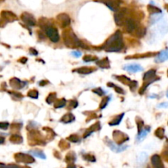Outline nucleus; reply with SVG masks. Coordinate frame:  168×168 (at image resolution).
I'll return each mask as SVG.
<instances>
[{"label":"nucleus","mask_w":168,"mask_h":168,"mask_svg":"<svg viewBox=\"0 0 168 168\" xmlns=\"http://www.w3.org/2000/svg\"><path fill=\"white\" fill-rule=\"evenodd\" d=\"M123 48V38L120 30H117L108 39L103 46V49L107 52H117Z\"/></svg>","instance_id":"1"},{"label":"nucleus","mask_w":168,"mask_h":168,"mask_svg":"<svg viewBox=\"0 0 168 168\" xmlns=\"http://www.w3.org/2000/svg\"><path fill=\"white\" fill-rule=\"evenodd\" d=\"M63 41L68 46H82L80 41L77 39V36L72 32V30H67L65 32H63Z\"/></svg>","instance_id":"2"},{"label":"nucleus","mask_w":168,"mask_h":168,"mask_svg":"<svg viewBox=\"0 0 168 168\" xmlns=\"http://www.w3.org/2000/svg\"><path fill=\"white\" fill-rule=\"evenodd\" d=\"M156 71L153 70V69H152V70H149L148 72H147L145 73V74L143 76V81L145 82V86H144V88L143 87V88L140 90V93H142L143 91H144V90L146 89V88L148 85H150V83H153L155 80H156Z\"/></svg>","instance_id":"3"},{"label":"nucleus","mask_w":168,"mask_h":168,"mask_svg":"<svg viewBox=\"0 0 168 168\" xmlns=\"http://www.w3.org/2000/svg\"><path fill=\"white\" fill-rule=\"evenodd\" d=\"M45 31L46 36L50 38L51 41L56 43V42H58L59 41L58 30L54 27H45Z\"/></svg>","instance_id":"4"},{"label":"nucleus","mask_w":168,"mask_h":168,"mask_svg":"<svg viewBox=\"0 0 168 168\" xmlns=\"http://www.w3.org/2000/svg\"><path fill=\"white\" fill-rule=\"evenodd\" d=\"M14 157L17 161V163H26V164H30L35 162V160L31 156L25 153H17V154L14 155Z\"/></svg>","instance_id":"5"},{"label":"nucleus","mask_w":168,"mask_h":168,"mask_svg":"<svg viewBox=\"0 0 168 168\" xmlns=\"http://www.w3.org/2000/svg\"><path fill=\"white\" fill-rule=\"evenodd\" d=\"M124 30L126 32H133V31H135V30L138 28L137 27V24H136V22L134 20L131 19V18H128L126 19L125 22H124Z\"/></svg>","instance_id":"6"},{"label":"nucleus","mask_w":168,"mask_h":168,"mask_svg":"<svg viewBox=\"0 0 168 168\" xmlns=\"http://www.w3.org/2000/svg\"><path fill=\"white\" fill-rule=\"evenodd\" d=\"M22 20L23 21V22L27 24V26H30V27H33V26L36 25V20L33 17V16H31L30 14L27 13H25L22 15L21 17Z\"/></svg>","instance_id":"7"},{"label":"nucleus","mask_w":168,"mask_h":168,"mask_svg":"<svg viewBox=\"0 0 168 168\" xmlns=\"http://www.w3.org/2000/svg\"><path fill=\"white\" fill-rule=\"evenodd\" d=\"M113 137L118 144H122V143L129 139L127 135L124 134V133L120 132V131H115L113 133Z\"/></svg>","instance_id":"8"},{"label":"nucleus","mask_w":168,"mask_h":168,"mask_svg":"<svg viewBox=\"0 0 168 168\" xmlns=\"http://www.w3.org/2000/svg\"><path fill=\"white\" fill-rule=\"evenodd\" d=\"M1 17L5 20L7 22H13L15 20H17V17L16 15L13 14L11 12L9 11H3L1 13Z\"/></svg>","instance_id":"9"},{"label":"nucleus","mask_w":168,"mask_h":168,"mask_svg":"<svg viewBox=\"0 0 168 168\" xmlns=\"http://www.w3.org/2000/svg\"><path fill=\"white\" fill-rule=\"evenodd\" d=\"M124 69L130 73H137V72L143 71V67H141L139 64L137 63H132V64H128L124 67Z\"/></svg>","instance_id":"10"},{"label":"nucleus","mask_w":168,"mask_h":168,"mask_svg":"<svg viewBox=\"0 0 168 168\" xmlns=\"http://www.w3.org/2000/svg\"><path fill=\"white\" fill-rule=\"evenodd\" d=\"M10 86H11L13 88L19 90V89L24 88L26 86V84L25 83L22 82L21 80L17 79L16 77H14V78H12V79L10 80Z\"/></svg>","instance_id":"11"},{"label":"nucleus","mask_w":168,"mask_h":168,"mask_svg":"<svg viewBox=\"0 0 168 168\" xmlns=\"http://www.w3.org/2000/svg\"><path fill=\"white\" fill-rule=\"evenodd\" d=\"M168 59V48H166V50L161 51V52L158 54L156 59H155V61L157 63H163V62H165Z\"/></svg>","instance_id":"12"},{"label":"nucleus","mask_w":168,"mask_h":168,"mask_svg":"<svg viewBox=\"0 0 168 168\" xmlns=\"http://www.w3.org/2000/svg\"><path fill=\"white\" fill-rule=\"evenodd\" d=\"M124 17H125V15H124V11L117 12V13H116V16H115V19H116V24L119 26L124 25V22H125V21H126V19H125Z\"/></svg>","instance_id":"13"},{"label":"nucleus","mask_w":168,"mask_h":168,"mask_svg":"<svg viewBox=\"0 0 168 168\" xmlns=\"http://www.w3.org/2000/svg\"><path fill=\"white\" fill-rule=\"evenodd\" d=\"M157 33L160 36H164L165 34L167 33L168 31V25L166 22H162L161 24L157 26V28L156 29Z\"/></svg>","instance_id":"14"},{"label":"nucleus","mask_w":168,"mask_h":168,"mask_svg":"<svg viewBox=\"0 0 168 168\" xmlns=\"http://www.w3.org/2000/svg\"><path fill=\"white\" fill-rule=\"evenodd\" d=\"M108 146L110 147V148L112 151L116 152H121L124 151L125 149L128 148V145H124V146H117L116 143H114L113 142H109L108 143Z\"/></svg>","instance_id":"15"},{"label":"nucleus","mask_w":168,"mask_h":168,"mask_svg":"<svg viewBox=\"0 0 168 168\" xmlns=\"http://www.w3.org/2000/svg\"><path fill=\"white\" fill-rule=\"evenodd\" d=\"M152 163L155 168H164L163 163L161 160V157L158 155H154L152 157Z\"/></svg>","instance_id":"16"},{"label":"nucleus","mask_w":168,"mask_h":168,"mask_svg":"<svg viewBox=\"0 0 168 168\" xmlns=\"http://www.w3.org/2000/svg\"><path fill=\"white\" fill-rule=\"evenodd\" d=\"M99 1L102 3H105V5L107 6L109 9H111L112 11H116V9H118V3L114 0H99Z\"/></svg>","instance_id":"17"},{"label":"nucleus","mask_w":168,"mask_h":168,"mask_svg":"<svg viewBox=\"0 0 168 168\" xmlns=\"http://www.w3.org/2000/svg\"><path fill=\"white\" fill-rule=\"evenodd\" d=\"M57 19L59 20V22L60 23V25L62 27H66V26H69V23H70V19H69V16H67L66 14H60Z\"/></svg>","instance_id":"18"},{"label":"nucleus","mask_w":168,"mask_h":168,"mask_svg":"<svg viewBox=\"0 0 168 168\" xmlns=\"http://www.w3.org/2000/svg\"><path fill=\"white\" fill-rule=\"evenodd\" d=\"M150 132V127H146V128H144L143 130H140L139 131V134H138V137H137V140L138 141V142H140V141H142L143 139H144L145 138V137H146V135L148 134V133Z\"/></svg>","instance_id":"19"},{"label":"nucleus","mask_w":168,"mask_h":168,"mask_svg":"<svg viewBox=\"0 0 168 168\" xmlns=\"http://www.w3.org/2000/svg\"><path fill=\"white\" fill-rule=\"evenodd\" d=\"M74 120V116H73L71 113L66 114L65 116H63V118L61 120V122H63L65 124H68V123H71Z\"/></svg>","instance_id":"20"},{"label":"nucleus","mask_w":168,"mask_h":168,"mask_svg":"<svg viewBox=\"0 0 168 168\" xmlns=\"http://www.w3.org/2000/svg\"><path fill=\"white\" fill-rule=\"evenodd\" d=\"M94 70V69H91V68H88V67H85V68H79V69H76L75 71L79 73H82V74H89L92 73Z\"/></svg>","instance_id":"21"},{"label":"nucleus","mask_w":168,"mask_h":168,"mask_svg":"<svg viewBox=\"0 0 168 168\" xmlns=\"http://www.w3.org/2000/svg\"><path fill=\"white\" fill-rule=\"evenodd\" d=\"M29 152L31 155H33L35 157H39V158H41V159H45L46 158L44 152L42 151H40V150H32V151H30Z\"/></svg>","instance_id":"22"},{"label":"nucleus","mask_w":168,"mask_h":168,"mask_svg":"<svg viewBox=\"0 0 168 168\" xmlns=\"http://www.w3.org/2000/svg\"><path fill=\"white\" fill-rule=\"evenodd\" d=\"M97 63L102 69H109L110 68V63H109V60L107 59L99 60L98 62H97Z\"/></svg>","instance_id":"23"},{"label":"nucleus","mask_w":168,"mask_h":168,"mask_svg":"<svg viewBox=\"0 0 168 168\" xmlns=\"http://www.w3.org/2000/svg\"><path fill=\"white\" fill-rule=\"evenodd\" d=\"M10 141H11L12 143H16V144H19V143H22V138L18 134H13L11 136Z\"/></svg>","instance_id":"24"},{"label":"nucleus","mask_w":168,"mask_h":168,"mask_svg":"<svg viewBox=\"0 0 168 168\" xmlns=\"http://www.w3.org/2000/svg\"><path fill=\"white\" fill-rule=\"evenodd\" d=\"M124 116V113H122L120 116H116V118H115L111 122H110V125H116V124H119L120 123V121L122 120V118L123 116Z\"/></svg>","instance_id":"25"},{"label":"nucleus","mask_w":168,"mask_h":168,"mask_svg":"<svg viewBox=\"0 0 168 168\" xmlns=\"http://www.w3.org/2000/svg\"><path fill=\"white\" fill-rule=\"evenodd\" d=\"M161 15L160 13H154L152 14V16L151 17V24H155L156 22H157L161 19Z\"/></svg>","instance_id":"26"},{"label":"nucleus","mask_w":168,"mask_h":168,"mask_svg":"<svg viewBox=\"0 0 168 168\" xmlns=\"http://www.w3.org/2000/svg\"><path fill=\"white\" fill-rule=\"evenodd\" d=\"M147 158H148V154L146 152H142L138 157V162L140 163H143L146 162Z\"/></svg>","instance_id":"27"},{"label":"nucleus","mask_w":168,"mask_h":168,"mask_svg":"<svg viewBox=\"0 0 168 168\" xmlns=\"http://www.w3.org/2000/svg\"><path fill=\"white\" fill-rule=\"evenodd\" d=\"M75 159H76V157H75V154L73 152H69V154L67 155L66 157V161L67 162H70V163H73V162H74Z\"/></svg>","instance_id":"28"},{"label":"nucleus","mask_w":168,"mask_h":168,"mask_svg":"<svg viewBox=\"0 0 168 168\" xmlns=\"http://www.w3.org/2000/svg\"><path fill=\"white\" fill-rule=\"evenodd\" d=\"M65 104H66V101L64 99H61V100H59L58 102H56V105H55V108H61V107H63L64 105H65Z\"/></svg>","instance_id":"29"},{"label":"nucleus","mask_w":168,"mask_h":168,"mask_svg":"<svg viewBox=\"0 0 168 168\" xmlns=\"http://www.w3.org/2000/svg\"><path fill=\"white\" fill-rule=\"evenodd\" d=\"M155 134L157 135L158 138H163V136H164V130L162 129V128H159V129L155 132Z\"/></svg>","instance_id":"30"},{"label":"nucleus","mask_w":168,"mask_h":168,"mask_svg":"<svg viewBox=\"0 0 168 168\" xmlns=\"http://www.w3.org/2000/svg\"><path fill=\"white\" fill-rule=\"evenodd\" d=\"M28 96L30 97H32V98H37L39 96L38 91H36V90H32L28 92Z\"/></svg>","instance_id":"31"},{"label":"nucleus","mask_w":168,"mask_h":168,"mask_svg":"<svg viewBox=\"0 0 168 168\" xmlns=\"http://www.w3.org/2000/svg\"><path fill=\"white\" fill-rule=\"evenodd\" d=\"M69 139L73 143H77V142H79L80 139L78 138V136L77 135H71L70 137L69 138Z\"/></svg>","instance_id":"32"},{"label":"nucleus","mask_w":168,"mask_h":168,"mask_svg":"<svg viewBox=\"0 0 168 168\" xmlns=\"http://www.w3.org/2000/svg\"><path fill=\"white\" fill-rule=\"evenodd\" d=\"M9 126V124L8 122H0V129L5 130H7Z\"/></svg>","instance_id":"33"},{"label":"nucleus","mask_w":168,"mask_h":168,"mask_svg":"<svg viewBox=\"0 0 168 168\" xmlns=\"http://www.w3.org/2000/svg\"><path fill=\"white\" fill-rule=\"evenodd\" d=\"M97 58L96 57H91V56H89V55H87L85 56L84 58H83V60L85 61V62H90V61H95L97 60Z\"/></svg>","instance_id":"34"},{"label":"nucleus","mask_w":168,"mask_h":168,"mask_svg":"<svg viewBox=\"0 0 168 168\" xmlns=\"http://www.w3.org/2000/svg\"><path fill=\"white\" fill-rule=\"evenodd\" d=\"M83 158H85L87 161H89V162H95L96 159L93 156H91V155H86V156H83Z\"/></svg>","instance_id":"35"},{"label":"nucleus","mask_w":168,"mask_h":168,"mask_svg":"<svg viewBox=\"0 0 168 168\" xmlns=\"http://www.w3.org/2000/svg\"><path fill=\"white\" fill-rule=\"evenodd\" d=\"M110 100V98H105L104 101L102 102V105H101V109H103V108H105L107 105V103L109 102V101Z\"/></svg>","instance_id":"36"},{"label":"nucleus","mask_w":168,"mask_h":168,"mask_svg":"<svg viewBox=\"0 0 168 168\" xmlns=\"http://www.w3.org/2000/svg\"><path fill=\"white\" fill-rule=\"evenodd\" d=\"M55 97H56V95H55V93H53V94H50V96L48 97V98H47V100H51L50 102V104H51V103H53V102H55Z\"/></svg>","instance_id":"37"},{"label":"nucleus","mask_w":168,"mask_h":168,"mask_svg":"<svg viewBox=\"0 0 168 168\" xmlns=\"http://www.w3.org/2000/svg\"><path fill=\"white\" fill-rule=\"evenodd\" d=\"M163 156H164V157H165L166 161H167L168 162V145L165 148L164 152H163Z\"/></svg>","instance_id":"38"},{"label":"nucleus","mask_w":168,"mask_h":168,"mask_svg":"<svg viewBox=\"0 0 168 168\" xmlns=\"http://www.w3.org/2000/svg\"><path fill=\"white\" fill-rule=\"evenodd\" d=\"M71 55L75 56L76 58H77V57H80V56L82 55V53L80 52V51H73V52L71 53Z\"/></svg>","instance_id":"39"},{"label":"nucleus","mask_w":168,"mask_h":168,"mask_svg":"<svg viewBox=\"0 0 168 168\" xmlns=\"http://www.w3.org/2000/svg\"><path fill=\"white\" fill-rule=\"evenodd\" d=\"M8 22H6L5 20L3 19V18H0V27H5L6 24H7Z\"/></svg>","instance_id":"40"},{"label":"nucleus","mask_w":168,"mask_h":168,"mask_svg":"<svg viewBox=\"0 0 168 168\" xmlns=\"http://www.w3.org/2000/svg\"><path fill=\"white\" fill-rule=\"evenodd\" d=\"M94 92H96V93H97L99 96H102L103 94H105V92H104V91H102L101 88H98V89H96V90H94Z\"/></svg>","instance_id":"41"},{"label":"nucleus","mask_w":168,"mask_h":168,"mask_svg":"<svg viewBox=\"0 0 168 168\" xmlns=\"http://www.w3.org/2000/svg\"><path fill=\"white\" fill-rule=\"evenodd\" d=\"M158 108H168V102H164V103H161L157 105Z\"/></svg>","instance_id":"42"},{"label":"nucleus","mask_w":168,"mask_h":168,"mask_svg":"<svg viewBox=\"0 0 168 168\" xmlns=\"http://www.w3.org/2000/svg\"><path fill=\"white\" fill-rule=\"evenodd\" d=\"M30 55H38V52H37L36 50H34V49H30Z\"/></svg>","instance_id":"43"},{"label":"nucleus","mask_w":168,"mask_h":168,"mask_svg":"<svg viewBox=\"0 0 168 168\" xmlns=\"http://www.w3.org/2000/svg\"><path fill=\"white\" fill-rule=\"evenodd\" d=\"M4 141H5V138L2 137V136H0V144H3L4 143Z\"/></svg>","instance_id":"44"},{"label":"nucleus","mask_w":168,"mask_h":168,"mask_svg":"<svg viewBox=\"0 0 168 168\" xmlns=\"http://www.w3.org/2000/svg\"><path fill=\"white\" fill-rule=\"evenodd\" d=\"M0 168H8V166H6L3 163H0Z\"/></svg>","instance_id":"45"},{"label":"nucleus","mask_w":168,"mask_h":168,"mask_svg":"<svg viewBox=\"0 0 168 168\" xmlns=\"http://www.w3.org/2000/svg\"><path fill=\"white\" fill-rule=\"evenodd\" d=\"M67 168H76V166H75L74 165H73V164L71 163V165H69Z\"/></svg>","instance_id":"46"},{"label":"nucleus","mask_w":168,"mask_h":168,"mask_svg":"<svg viewBox=\"0 0 168 168\" xmlns=\"http://www.w3.org/2000/svg\"><path fill=\"white\" fill-rule=\"evenodd\" d=\"M166 97H168V90H167V91H166Z\"/></svg>","instance_id":"47"},{"label":"nucleus","mask_w":168,"mask_h":168,"mask_svg":"<svg viewBox=\"0 0 168 168\" xmlns=\"http://www.w3.org/2000/svg\"><path fill=\"white\" fill-rule=\"evenodd\" d=\"M166 9H167V10H168V5L166 6Z\"/></svg>","instance_id":"48"},{"label":"nucleus","mask_w":168,"mask_h":168,"mask_svg":"<svg viewBox=\"0 0 168 168\" xmlns=\"http://www.w3.org/2000/svg\"><path fill=\"white\" fill-rule=\"evenodd\" d=\"M3 0H0V2H3Z\"/></svg>","instance_id":"49"},{"label":"nucleus","mask_w":168,"mask_h":168,"mask_svg":"<svg viewBox=\"0 0 168 168\" xmlns=\"http://www.w3.org/2000/svg\"><path fill=\"white\" fill-rule=\"evenodd\" d=\"M167 75H168V72H167Z\"/></svg>","instance_id":"50"}]
</instances>
